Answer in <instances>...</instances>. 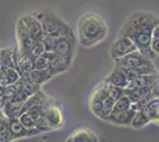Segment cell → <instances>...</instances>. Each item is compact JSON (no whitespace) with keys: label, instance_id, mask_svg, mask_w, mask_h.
Wrapping results in <instances>:
<instances>
[{"label":"cell","instance_id":"cell-1","mask_svg":"<svg viewBox=\"0 0 159 142\" xmlns=\"http://www.w3.org/2000/svg\"><path fill=\"white\" fill-rule=\"evenodd\" d=\"M158 21L159 18L154 14L137 12L131 15L120 33L127 34L137 44L138 50L141 54L150 59H154L156 54L151 50V38L152 28Z\"/></svg>","mask_w":159,"mask_h":142},{"label":"cell","instance_id":"cell-2","mask_svg":"<svg viewBox=\"0 0 159 142\" xmlns=\"http://www.w3.org/2000/svg\"><path fill=\"white\" fill-rule=\"evenodd\" d=\"M79 41L86 47L93 46L102 41L107 36L108 28L103 19L95 13L83 14L77 24Z\"/></svg>","mask_w":159,"mask_h":142},{"label":"cell","instance_id":"cell-3","mask_svg":"<svg viewBox=\"0 0 159 142\" xmlns=\"http://www.w3.org/2000/svg\"><path fill=\"white\" fill-rule=\"evenodd\" d=\"M135 50H138L137 44L127 34L120 33L111 46V56L115 61L120 57H124V56L135 51Z\"/></svg>","mask_w":159,"mask_h":142},{"label":"cell","instance_id":"cell-4","mask_svg":"<svg viewBox=\"0 0 159 142\" xmlns=\"http://www.w3.org/2000/svg\"><path fill=\"white\" fill-rule=\"evenodd\" d=\"M43 115L45 117V121H47L50 130H56V129H61L63 127V123H64L63 113L53 100L45 105Z\"/></svg>","mask_w":159,"mask_h":142},{"label":"cell","instance_id":"cell-5","mask_svg":"<svg viewBox=\"0 0 159 142\" xmlns=\"http://www.w3.org/2000/svg\"><path fill=\"white\" fill-rule=\"evenodd\" d=\"M75 38L73 34L70 36H60L55 39L52 47V52L60 54L62 57L66 58L68 61L71 62L75 51Z\"/></svg>","mask_w":159,"mask_h":142},{"label":"cell","instance_id":"cell-6","mask_svg":"<svg viewBox=\"0 0 159 142\" xmlns=\"http://www.w3.org/2000/svg\"><path fill=\"white\" fill-rule=\"evenodd\" d=\"M107 96H108L107 81H103L94 89L92 95H90V98H89V108L93 111L94 115H100L102 107H103V102H105Z\"/></svg>","mask_w":159,"mask_h":142},{"label":"cell","instance_id":"cell-7","mask_svg":"<svg viewBox=\"0 0 159 142\" xmlns=\"http://www.w3.org/2000/svg\"><path fill=\"white\" fill-rule=\"evenodd\" d=\"M147 62H152V59L144 56L139 50H135V51H133V52L126 54L124 57H120L118 59H115V65L122 69H131L138 68Z\"/></svg>","mask_w":159,"mask_h":142},{"label":"cell","instance_id":"cell-8","mask_svg":"<svg viewBox=\"0 0 159 142\" xmlns=\"http://www.w3.org/2000/svg\"><path fill=\"white\" fill-rule=\"evenodd\" d=\"M45 54H47L48 58H49V68L48 69L50 70V72L53 76L57 74H61V72H64L66 69L69 68L70 61H68L66 58L55 54L52 51H47Z\"/></svg>","mask_w":159,"mask_h":142},{"label":"cell","instance_id":"cell-9","mask_svg":"<svg viewBox=\"0 0 159 142\" xmlns=\"http://www.w3.org/2000/svg\"><path fill=\"white\" fill-rule=\"evenodd\" d=\"M20 19L23 20V23L25 24V26L27 27L30 34L32 36L34 39L39 41L43 38L44 36V31H43V26H42V23L40 20H38L32 13L25 14L23 17H20Z\"/></svg>","mask_w":159,"mask_h":142},{"label":"cell","instance_id":"cell-10","mask_svg":"<svg viewBox=\"0 0 159 142\" xmlns=\"http://www.w3.org/2000/svg\"><path fill=\"white\" fill-rule=\"evenodd\" d=\"M7 120V128L10 130V133L13 136V140L17 139H23V137H30L34 135L31 130H27L21 122L18 120V117H8Z\"/></svg>","mask_w":159,"mask_h":142},{"label":"cell","instance_id":"cell-11","mask_svg":"<svg viewBox=\"0 0 159 142\" xmlns=\"http://www.w3.org/2000/svg\"><path fill=\"white\" fill-rule=\"evenodd\" d=\"M68 142H96L99 137L88 128H80L74 130L66 139Z\"/></svg>","mask_w":159,"mask_h":142},{"label":"cell","instance_id":"cell-12","mask_svg":"<svg viewBox=\"0 0 159 142\" xmlns=\"http://www.w3.org/2000/svg\"><path fill=\"white\" fill-rule=\"evenodd\" d=\"M134 113L135 111L132 109H127L124 111H112L106 118V121L112 122L114 124H119V126H131V121Z\"/></svg>","mask_w":159,"mask_h":142},{"label":"cell","instance_id":"cell-13","mask_svg":"<svg viewBox=\"0 0 159 142\" xmlns=\"http://www.w3.org/2000/svg\"><path fill=\"white\" fill-rule=\"evenodd\" d=\"M106 81L111 84H114L116 87H120V88H126L128 85L129 81L127 80L126 75L124 72V70L119 67L115 65V68L113 69V71L111 72V75L106 78Z\"/></svg>","mask_w":159,"mask_h":142},{"label":"cell","instance_id":"cell-14","mask_svg":"<svg viewBox=\"0 0 159 142\" xmlns=\"http://www.w3.org/2000/svg\"><path fill=\"white\" fill-rule=\"evenodd\" d=\"M27 75V77L36 84L42 85L45 82H48L50 78H52L53 75L50 72L49 69H33Z\"/></svg>","mask_w":159,"mask_h":142},{"label":"cell","instance_id":"cell-15","mask_svg":"<svg viewBox=\"0 0 159 142\" xmlns=\"http://www.w3.org/2000/svg\"><path fill=\"white\" fill-rule=\"evenodd\" d=\"M2 77L5 80V83L7 84H17L21 78V74L16 67H8V68L0 69Z\"/></svg>","mask_w":159,"mask_h":142},{"label":"cell","instance_id":"cell-16","mask_svg":"<svg viewBox=\"0 0 159 142\" xmlns=\"http://www.w3.org/2000/svg\"><path fill=\"white\" fill-rule=\"evenodd\" d=\"M18 120L21 122V124L27 129V130H31L34 135H37V134H40L39 130L34 127V117H33L29 111H24V113H21L19 116H18Z\"/></svg>","mask_w":159,"mask_h":142},{"label":"cell","instance_id":"cell-17","mask_svg":"<svg viewBox=\"0 0 159 142\" xmlns=\"http://www.w3.org/2000/svg\"><path fill=\"white\" fill-rule=\"evenodd\" d=\"M147 123H150V120H148V117L143 113V110H137L135 113H134V115L132 117V121H131V127L133 128H143V127H145Z\"/></svg>","mask_w":159,"mask_h":142},{"label":"cell","instance_id":"cell-18","mask_svg":"<svg viewBox=\"0 0 159 142\" xmlns=\"http://www.w3.org/2000/svg\"><path fill=\"white\" fill-rule=\"evenodd\" d=\"M131 103L132 102L128 98V96L126 94H124L120 98H118L115 101L113 111H124V110H127V109L131 108Z\"/></svg>","mask_w":159,"mask_h":142},{"label":"cell","instance_id":"cell-19","mask_svg":"<svg viewBox=\"0 0 159 142\" xmlns=\"http://www.w3.org/2000/svg\"><path fill=\"white\" fill-rule=\"evenodd\" d=\"M45 52H47V50H45V46H44V43H43L42 39H39V41H37L34 43V45L31 47V50L29 51L27 54L32 59H36L37 57H39V56H42V54H45Z\"/></svg>","mask_w":159,"mask_h":142},{"label":"cell","instance_id":"cell-20","mask_svg":"<svg viewBox=\"0 0 159 142\" xmlns=\"http://www.w3.org/2000/svg\"><path fill=\"white\" fill-rule=\"evenodd\" d=\"M107 91H108V95L112 97L114 101H116L118 98H120L122 95L125 94V89L120 88V87H116L114 84H111L107 82Z\"/></svg>","mask_w":159,"mask_h":142},{"label":"cell","instance_id":"cell-21","mask_svg":"<svg viewBox=\"0 0 159 142\" xmlns=\"http://www.w3.org/2000/svg\"><path fill=\"white\" fill-rule=\"evenodd\" d=\"M34 69H48L49 68V58L47 54H43L42 56L37 57L36 59H33Z\"/></svg>","mask_w":159,"mask_h":142},{"label":"cell","instance_id":"cell-22","mask_svg":"<svg viewBox=\"0 0 159 142\" xmlns=\"http://www.w3.org/2000/svg\"><path fill=\"white\" fill-rule=\"evenodd\" d=\"M152 122H156V123H159V105L157 110L154 111V116H153V121Z\"/></svg>","mask_w":159,"mask_h":142},{"label":"cell","instance_id":"cell-23","mask_svg":"<svg viewBox=\"0 0 159 142\" xmlns=\"http://www.w3.org/2000/svg\"><path fill=\"white\" fill-rule=\"evenodd\" d=\"M0 120H1V118H0Z\"/></svg>","mask_w":159,"mask_h":142}]
</instances>
